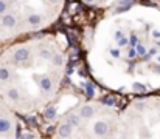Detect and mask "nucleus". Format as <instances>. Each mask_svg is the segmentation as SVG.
Returning a JSON list of instances; mask_svg holds the SVG:
<instances>
[{
    "label": "nucleus",
    "instance_id": "nucleus-1",
    "mask_svg": "<svg viewBox=\"0 0 160 139\" xmlns=\"http://www.w3.org/2000/svg\"><path fill=\"white\" fill-rule=\"evenodd\" d=\"M73 125H70L68 122H64L58 127V136L61 139H68L72 135H73Z\"/></svg>",
    "mask_w": 160,
    "mask_h": 139
},
{
    "label": "nucleus",
    "instance_id": "nucleus-2",
    "mask_svg": "<svg viewBox=\"0 0 160 139\" xmlns=\"http://www.w3.org/2000/svg\"><path fill=\"white\" fill-rule=\"evenodd\" d=\"M107 132H109V125H107L106 121H97V122L93 124V133H95L98 138L106 136Z\"/></svg>",
    "mask_w": 160,
    "mask_h": 139
},
{
    "label": "nucleus",
    "instance_id": "nucleus-3",
    "mask_svg": "<svg viewBox=\"0 0 160 139\" xmlns=\"http://www.w3.org/2000/svg\"><path fill=\"white\" fill-rule=\"evenodd\" d=\"M28 57H30V49H28L27 46H20V48H17V49L14 51V60H16L17 63L25 62Z\"/></svg>",
    "mask_w": 160,
    "mask_h": 139
},
{
    "label": "nucleus",
    "instance_id": "nucleus-4",
    "mask_svg": "<svg viewBox=\"0 0 160 139\" xmlns=\"http://www.w3.org/2000/svg\"><path fill=\"white\" fill-rule=\"evenodd\" d=\"M93 114H95V108L92 105H89V104H86V105H82L79 108V116L82 119H90Z\"/></svg>",
    "mask_w": 160,
    "mask_h": 139
},
{
    "label": "nucleus",
    "instance_id": "nucleus-5",
    "mask_svg": "<svg viewBox=\"0 0 160 139\" xmlns=\"http://www.w3.org/2000/svg\"><path fill=\"white\" fill-rule=\"evenodd\" d=\"M39 88L42 90V91H50L52 88H53V82H52V79L48 77V76H44V77H41L39 79Z\"/></svg>",
    "mask_w": 160,
    "mask_h": 139
},
{
    "label": "nucleus",
    "instance_id": "nucleus-6",
    "mask_svg": "<svg viewBox=\"0 0 160 139\" xmlns=\"http://www.w3.org/2000/svg\"><path fill=\"white\" fill-rule=\"evenodd\" d=\"M2 25L5 28H14L16 26V17L12 14H3L2 17Z\"/></svg>",
    "mask_w": 160,
    "mask_h": 139
},
{
    "label": "nucleus",
    "instance_id": "nucleus-7",
    "mask_svg": "<svg viewBox=\"0 0 160 139\" xmlns=\"http://www.w3.org/2000/svg\"><path fill=\"white\" fill-rule=\"evenodd\" d=\"M27 22H28L31 26L38 28V26H41V23H42V17H41L39 14H30V16L27 17Z\"/></svg>",
    "mask_w": 160,
    "mask_h": 139
},
{
    "label": "nucleus",
    "instance_id": "nucleus-8",
    "mask_svg": "<svg viewBox=\"0 0 160 139\" xmlns=\"http://www.w3.org/2000/svg\"><path fill=\"white\" fill-rule=\"evenodd\" d=\"M67 122L70 124V125H73V127H79L81 125V116L79 114H68L67 116Z\"/></svg>",
    "mask_w": 160,
    "mask_h": 139
},
{
    "label": "nucleus",
    "instance_id": "nucleus-9",
    "mask_svg": "<svg viewBox=\"0 0 160 139\" xmlns=\"http://www.w3.org/2000/svg\"><path fill=\"white\" fill-rule=\"evenodd\" d=\"M8 99L17 102V100L20 99V93H19V90H17V88H9V90H8Z\"/></svg>",
    "mask_w": 160,
    "mask_h": 139
},
{
    "label": "nucleus",
    "instance_id": "nucleus-10",
    "mask_svg": "<svg viewBox=\"0 0 160 139\" xmlns=\"http://www.w3.org/2000/svg\"><path fill=\"white\" fill-rule=\"evenodd\" d=\"M11 130V122L8 119H0V133H6Z\"/></svg>",
    "mask_w": 160,
    "mask_h": 139
},
{
    "label": "nucleus",
    "instance_id": "nucleus-11",
    "mask_svg": "<svg viewBox=\"0 0 160 139\" xmlns=\"http://www.w3.org/2000/svg\"><path fill=\"white\" fill-rule=\"evenodd\" d=\"M44 116H45L48 121L54 119V118H56V108H54V107H48V108L44 111Z\"/></svg>",
    "mask_w": 160,
    "mask_h": 139
},
{
    "label": "nucleus",
    "instance_id": "nucleus-12",
    "mask_svg": "<svg viewBox=\"0 0 160 139\" xmlns=\"http://www.w3.org/2000/svg\"><path fill=\"white\" fill-rule=\"evenodd\" d=\"M39 57L44 59V60H52V59H53L52 51H48V49H41V51H39Z\"/></svg>",
    "mask_w": 160,
    "mask_h": 139
},
{
    "label": "nucleus",
    "instance_id": "nucleus-13",
    "mask_svg": "<svg viewBox=\"0 0 160 139\" xmlns=\"http://www.w3.org/2000/svg\"><path fill=\"white\" fill-rule=\"evenodd\" d=\"M53 63L56 65V67H61V65H64V59H62V56L61 54H56V56H53Z\"/></svg>",
    "mask_w": 160,
    "mask_h": 139
},
{
    "label": "nucleus",
    "instance_id": "nucleus-14",
    "mask_svg": "<svg viewBox=\"0 0 160 139\" xmlns=\"http://www.w3.org/2000/svg\"><path fill=\"white\" fill-rule=\"evenodd\" d=\"M9 79V70L8 68H0V81Z\"/></svg>",
    "mask_w": 160,
    "mask_h": 139
},
{
    "label": "nucleus",
    "instance_id": "nucleus-15",
    "mask_svg": "<svg viewBox=\"0 0 160 139\" xmlns=\"http://www.w3.org/2000/svg\"><path fill=\"white\" fill-rule=\"evenodd\" d=\"M86 93H87V97H93V94H95V88L90 82L86 84Z\"/></svg>",
    "mask_w": 160,
    "mask_h": 139
},
{
    "label": "nucleus",
    "instance_id": "nucleus-16",
    "mask_svg": "<svg viewBox=\"0 0 160 139\" xmlns=\"http://www.w3.org/2000/svg\"><path fill=\"white\" fill-rule=\"evenodd\" d=\"M135 51H137L138 56H145V54H146V48H145L143 45H140V44L135 45Z\"/></svg>",
    "mask_w": 160,
    "mask_h": 139
},
{
    "label": "nucleus",
    "instance_id": "nucleus-17",
    "mask_svg": "<svg viewBox=\"0 0 160 139\" xmlns=\"http://www.w3.org/2000/svg\"><path fill=\"white\" fill-rule=\"evenodd\" d=\"M132 88H134V91H145V90H146V88H145V85H142V84H138V82H137V84H134V85H132Z\"/></svg>",
    "mask_w": 160,
    "mask_h": 139
},
{
    "label": "nucleus",
    "instance_id": "nucleus-18",
    "mask_svg": "<svg viewBox=\"0 0 160 139\" xmlns=\"http://www.w3.org/2000/svg\"><path fill=\"white\" fill-rule=\"evenodd\" d=\"M8 9V6H6V2L5 0H0V14H5V11Z\"/></svg>",
    "mask_w": 160,
    "mask_h": 139
},
{
    "label": "nucleus",
    "instance_id": "nucleus-19",
    "mask_svg": "<svg viewBox=\"0 0 160 139\" xmlns=\"http://www.w3.org/2000/svg\"><path fill=\"white\" fill-rule=\"evenodd\" d=\"M118 42V46H124V45H128L129 44V40H128V37H121L120 40H117Z\"/></svg>",
    "mask_w": 160,
    "mask_h": 139
},
{
    "label": "nucleus",
    "instance_id": "nucleus-20",
    "mask_svg": "<svg viewBox=\"0 0 160 139\" xmlns=\"http://www.w3.org/2000/svg\"><path fill=\"white\" fill-rule=\"evenodd\" d=\"M134 0H120V6H131Z\"/></svg>",
    "mask_w": 160,
    "mask_h": 139
},
{
    "label": "nucleus",
    "instance_id": "nucleus-21",
    "mask_svg": "<svg viewBox=\"0 0 160 139\" xmlns=\"http://www.w3.org/2000/svg\"><path fill=\"white\" fill-rule=\"evenodd\" d=\"M103 102L107 104V105H113V102H115V100H113L112 97H109V96H107V97H104V100H103Z\"/></svg>",
    "mask_w": 160,
    "mask_h": 139
},
{
    "label": "nucleus",
    "instance_id": "nucleus-22",
    "mask_svg": "<svg viewBox=\"0 0 160 139\" xmlns=\"http://www.w3.org/2000/svg\"><path fill=\"white\" fill-rule=\"evenodd\" d=\"M121 37H124V34H123V31H117V33H115V40H120Z\"/></svg>",
    "mask_w": 160,
    "mask_h": 139
},
{
    "label": "nucleus",
    "instance_id": "nucleus-23",
    "mask_svg": "<svg viewBox=\"0 0 160 139\" xmlns=\"http://www.w3.org/2000/svg\"><path fill=\"white\" fill-rule=\"evenodd\" d=\"M20 139H34V136H33L31 133H23V135H22V138H20Z\"/></svg>",
    "mask_w": 160,
    "mask_h": 139
},
{
    "label": "nucleus",
    "instance_id": "nucleus-24",
    "mask_svg": "<svg viewBox=\"0 0 160 139\" xmlns=\"http://www.w3.org/2000/svg\"><path fill=\"white\" fill-rule=\"evenodd\" d=\"M152 37H154V39H160V31L159 30H154V31H152Z\"/></svg>",
    "mask_w": 160,
    "mask_h": 139
},
{
    "label": "nucleus",
    "instance_id": "nucleus-25",
    "mask_svg": "<svg viewBox=\"0 0 160 139\" xmlns=\"http://www.w3.org/2000/svg\"><path fill=\"white\" fill-rule=\"evenodd\" d=\"M131 45H132V46H135V45H137V37H135L134 34L131 36Z\"/></svg>",
    "mask_w": 160,
    "mask_h": 139
},
{
    "label": "nucleus",
    "instance_id": "nucleus-26",
    "mask_svg": "<svg viewBox=\"0 0 160 139\" xmlns=\"http://www.w3.org/2000/svg\"><path fill=\"white\" fill-rule=\"evenodd\" d=\"M110 54H112L113 57H118V56H120V51H118V49H110Z\"/></svg>",
    "mask_w": 160,
    "mask_h": 139
},
{
    "label": "nucleus",
    "instance_id": "nucleus-27",
    "mask_svg": "<svg viewBox=\"0 0 160 139\" xmlns=\"http://www.w3.org/2000/svg\"><path fill=\"white\" fill-rule=\"evenodd\" d=\"M135 54H137V51H135L134 48H131V49H129V57H134Z\"/></svg>",
    "mask_w": 160,
    "mask_h": 139
},
{
    "label": "nucleus",
    "instance_id": "nucleus-28",
    "mask_svg": "<svg viewBox=\"0 0 160 139\" xmlns=\"http://www.w3.org/2000/svg\"><path fill=\"white\" fill-rule=\"evenodd\" d=\"M137 110H145V104H143V102L137 104Z\"/></svg>",
    "mask_w": 160,
    "mask_h": 139
},
{
    "label": "nucleus",
    "instance_id": "nucleus-29",
    "mask_svg": "<svg viewBox=\"0 0 160 139\" xmlns=\"http://www.w3.org/2000/svg\"><path fill=\"white\" fill-rule=\"evenodd\" d=\"M86 2H93V0H86Z\"/></svg>",
    "mask_w": 160,
    "mask_h": 139
},
{
    "label": "nucleus",
    "instance_id": "nucleus-30",
    "mask_svg": "<svg viewBox=\"0 0 160 139\" xmlns=\"http://www.w3.org/2000/svg\"><path fill=\"white\" fill-rule=\"evenodd\" d=\"M159 46H160V44H159Z\"/></svg>",
    "mask_w": 160,
    "mask_h": 139
}]
</instances>
